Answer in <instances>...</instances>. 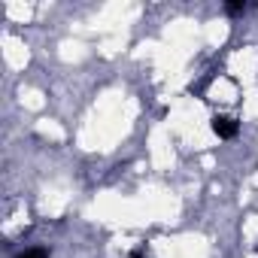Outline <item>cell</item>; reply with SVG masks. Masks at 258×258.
I'll return each instance as SVG.
<instances>
[{
    "label": "cell",
    "mask_w": 258,
    "mask_h": 258,
    "mask_svg": "<svg viewBox=\"0 0 258 258\" xmlns=\"http://www.w3.org/2000/svg\"><path fill=\"white\" fill-rule=\"evenodd\" d=\"M210 127H213V134H216L219 140H234L237 131H240V121H237L234 115H213Z\"/></svg>",
    "instance_id": "1"
},
{
    "label": "cell",
    "mask_w": 258,
    "mask_h": 258,
    "mask_svg": "<svg viewBox=\"0 0 258 258\" xmlns=\"http://www.w3.org/2000/svg\"><path fill=\"white\" fill-rule=\"evenodd\" d=\"M19 258H49V252H46V249H40V246H37V249H28V252H22V255H19Z\"/></svg>",
    "instance_id": "2"
},
{
    "label": "cell",
    "mask_w": 258,
    "mask_h": 258,
    "mask_svg": "<svg viewBox=\"0 0 258 258\" xmlns=\"http://www.w3.org/2000/svg\"><path fill=\"white\" fill-rule=\"evenodd\" d=\"M225 10H228L231 16H237V13H243V10H246V4H228Z\"/></svg>",
    "instance_id": "3"
},
{
    "label": "cell",
    "mask_w": 258,
    "mask_h": 258,
    "mask_svg": "<svg viewBox=\"0 0 258 258\" xmlns=\"http://www.w3.org/2000/svg\"><path fill=\"white\" fill-rule=\"evenodd\" d=\"M127 258H146V252H143V249H134L131 255H127Z\"/></svg>",
    "instance_id": "4"
},
{
    "label": "cell",
    "mask_w": 258,
    "mask_h": 258,
    "mask_svg": "<svg viewBox=\"0 0 258 258\" xmlns=\"http://www.w3.org/2000/svg\"><path fill=\"white\" fill-rule=\"evenodd\" d=\"M255 252H258V246H255Z\"/></svg>",
    "instance_id": "5"
}]
</instances>
